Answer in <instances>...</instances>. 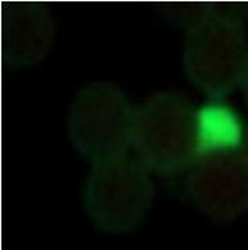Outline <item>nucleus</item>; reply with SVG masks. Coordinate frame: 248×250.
<instances>
[{
  "label": "nucleus",
  "mask_w": 248,
  "mask_h": 250,
  "mask_svg": "<svg viewBox=\"0 0 248 250\" xmlns=\"http://www.w3.org/2000/svg\"><path fill=\"white\" fill-rule=\"evenodd\" d=\"M196 105L178 91H161L136 107L131 150L153 175L185 173L194 156Z\"/></svg>",
  "instance_id": "nucleus-1"
},
{
  "label": "nucleus",
  "mask_w": 248,
  "mask_h": 250,
  "mask_svg": "<svg viewBox=\"0 0 248 250\" xmlns=\"http://www.w3.org/2000/svg\"><path fill=\"white\" fill-rule=\"evenodd\" d=\"M153 173L130 153L92 163L84 203L92 222L110 234H124L143 222L154 203Z\"/></svg>",
  "instance_id": "nucleus-2"
},
{
  "label": "nucleus",
  "mask_w": 248,
  "mask_h": 250,
  "mask_svg": "<svg viewBox=\"0 0 248 250\" xmlns=\"http://www.w3.org/2000/svg\"><path fill=\"white\" fill-rule=\"evenodd\" d=\"M182 60L191 84L208 98L221 99L247 72L240 27L221 12L201 10L186 26Z\"/></svg>",
  "instance_id": "nucleus-3"
},
{
  "label": "nucleus",
  "mask_w": 248,
  "mask_h": 250,
  "mask_svg": "<svg viewBox=\"0 0 248 250\" xmlns=\"http://www.w3.org/2000/svg\"><path fill=\"white\" fill-rule=\"evenodd\" d=\"M135 115L136 107L123 88L110 82L91 83L70 103L68 135L76 150L96 163L131 149Z\"/></svg>",
  "instance_id": "nucleus-4"
},
{
  "label": "nucleus",
  "mask_w": 248,
  "mask_h": 250,
  "mask_svg": "<svg viewBox=\"0 0 248 250\" xmlns=\"http://www.w3.org/2000/svg\"><path fill=\"white\" fill-rule=\"evenodd\" d=\"M244 145L224 151L194 156L186 173V192L204 215L214 222L229 221L240 212V180H244Z\"/></svg>",
  "instance_id": "nucleus-5"
},
{
  "label": "nucleus",
  "mask_w": 248,
  "mask_h": 250,
  "mask_svg": "<svg viewBox=\"0 0 248 250\" xmlns=\"http://www.w3.org/2000/svg\"><path fill=\"white\" fill-rule=\"evenodd\" d=\"M1 59L11 68L39 64L54 42V21L45 6L12 3L3 7L0 22Z\"/></svg>",
  "instance_id": "nucleus-6"
},
{
  "label": "nucleus",
  "mask_w": 248,
  "mask_h": 250,
  "mask_svg": "<svg viewBox=\"0 0 248 250\" xmlns=\"http://www.w3.org/2000/svg\"><path fill=\"white\" fill-rule=\"evenodd\" d=\"M242 145L244 128L231 105L221 99L209 98L208 102L196 107L194 156L229 150Z\"/></svg>",
  "instance_id": "nucleus-7"
}]
</instances>
